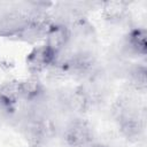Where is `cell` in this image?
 Listing matches in <instances>:
<instances>
[{
  "label": "cell",
  "instance_id": "1",
  "mask_svg": "<svg viewBox=\"0 0 147 147\" xmlns=\"http://www.w3.org/2000/svg\"><path fill=\"white\" fill-rule=\"evenodd\" d=\"M92 139L90 126L82 121L74 122L65 131V140L71 147H84Z\"/></svg>",
  "mask_w": 147,
  "mask_h": 147
},
{
  "label": "cell",
  "instance_id": "2",
  "mask_svg": "<svg viewBox=\"0 0 147 147\" xmlns=\"http://www.w3.org/2000/svg\"><path fill=\"white\" fill-rule=\"evenodd\" d=\"M56 52L52 51L51 48H48L47 46L45 47H41V48H38L36 49L29 57L28 60V63H29V67L33 70H40L42 69L44 67H46L54 57V54Z\"/></svg>",
  "mask_w": 147,
  "mask_h": 147
},
{
  "label": "cell",
  "instance_id": "3",
  "mask_svg": "<svg viewBox=\"0 0 147 147\" xmlns=\"http://www.w3.org/2000/svg\"><path fill=\"white\" fill-rule=\"evenodd\" d=\"M67 30L63 26H54L49 29L47 33V47L52 51L56 52L59 48L63 46L67 40Z\"/></svg>",
  "mask_w": 147,
  "mask_h": 147
},
{
  "label": "cell",
  "instance_id": "4",
  "mask_svg": "<svg viewBox=\"0 0 147 147\" xmlns=\"http://www.w3.org/2000/svg\"><path fill=\"white\" fill-rule=\"evenodd\" d=\"M131 46L139 53L146 52V34L141 30H136L130 36Z\"/></svg>",
  "mask_w": 147,
  "mask_h": 147
}]
</instances>
